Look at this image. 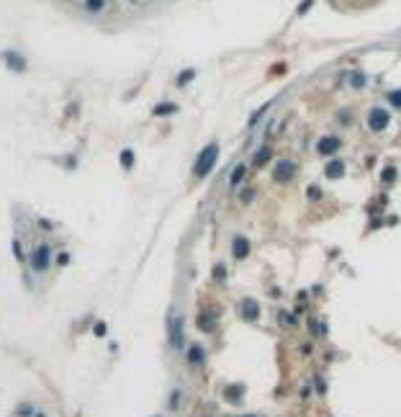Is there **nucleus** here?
<instances>
[{
  "instance_id": "nucleus-1",
  "label": "nucleus",
  "mask_w": 401,
  "mask_h": 417,
  "mask_svg": "<svg viewBox=\"0 0 401 417\" xmlns=\"http://www.w3.org/2000/svg\"><path fill=\"white\" fill-rule=\"evenodd\" d=\"M216 160H219V144L216 142H209L206 147L198 152L196 162H193V175L196 178H206L214 167H216Z\"/></svg>"
},
{
  "instance_id": "nucleus-2",
  "label": "nucleus",
  "mask_w": 401,
  "mask_h": 417,
  "mask_svg": "<svg viewBox=\"0 0 401 417\" xmlns=\"http://www.w3.org/2000/svg\"><path fill=\"white\" fill-rule=\"evenodd\" d=\"M49 260H52V247H49V245L33 247V253H31V268L36 270V273H44V270L49 268Z\"/></svg>"
},
{
  "instance_id": "nucleus-3",
  "label": "nucleus",
  "mask_w": 401,
  "mask_h": 417,
  "mask_svg": "<svg viewBox=\"0 0 401 417\" xmlns=\"http://www.w3.org/2000/svg\"><path fill=\"white\" fill-rule=\"evenodd\" d=\"M388 124H391V116H388V111L386 108H370L368 111V127H370V131H383Z\"/></svg>"
},
{
  "instance_id": "nucleus-4",
  "label": "nucleus",
  "mask_w": 401,
  "mask_h": 417,
  "mask_svg": "<svg viewBox=\"0 0 401 417\" xmlns=\"http://www.w3.org/2000/svg\"><path fill=\"white\" fill-rule=\"evenodd\" d=\"M260 314V304L255 299H242L239 301V317L247 320V322H255Z\"/></svg>"
},
{
  "instance_id": "nucleus-5",
  "label": "nucleus",
  "mask_w": 401,
  "mask_h": 417,
  "mask_svg": "<svg viewBox=\"0 0 401 417\" xmlns=\"http://www.w3.org/2000/svg\"><path fill=\"white\" fill-rule=\"evenodd\" d=\"M293 173H296V165H293L291 160H280V162L276 165V173H273V178H276L278 183H288V180L293 178Z\"/></svg>"
},
{
  "instance_id": "nucleus-6",
  "label": "nucleus",
  "mask_w": 401,
  "mask_h": 417,
  "mask_svg": "<svg viewBox=\"0 0 401 417\" xmlns=\"http://www.w3.org/2000/svg\"><path fill=\"white\" fill-rule=\"evenodd\" d=\"M170 345L175 351L183 348V317H173V322H170Z\"/></svg>"
},
{
  "instance_id": "nucleus-7",
  "label": "nucleus",
  "mask_w": 401,
  "mask_h": 417,
  "mask_svg": "<svg viewBox=\"0 0 401 417\" xmlns=\"http://www.w3.org/2000/svg\"><path fill=\"white\" fill-rule=\"evenodd\" d=\"M3 62L8 64V70H13V72H24L26 70V60L21 57V54H16V52H5Z\"/></svg>"
},
{
  "instance_id": "nucleus-8",
  "label": "nucleus",
  "mask_w": 401,
  "mask_h": 417,
  "mask_svg": "<svg viewBox=\"0 0 401 417\" xmlns=\"http://www.w3.org/2000/svg\"><path fill=\"white\" fill-rule=\"evenodd\" d=\"M339 139L337 137H322V139H319V144H316V150L319 152H322V155H335L337 150H339Z\"/></svg>"
},
{
  "instance_id": "nucleus-9",
  "label": "nucleus",
  "mask_w": 401,
  "mask_h": 417,
  "mask_svg": "<svg viewBox=\"0 0 401 417\" xmlns=\"http://www.w3.org/2000/svg\"><path fill=\"white\" fill-rule=\"evenodd\" d=\"M232 253L237 260H242V257L249 255V240L247 237H234V245H232Z\"/></svg>"
},
{
  "instance_id": "nucleus-10",
  "label": "nucleus",
  "mask_w": 401,
  "mask_h": 417,
  "mask_svg": "<svg viewBox=\"0 0 401 417\" xmlns=\"http://www.w3.org/2000/svg\"><path fill=\"white\" fill-rule=\"evenodd\" d=\"M203 360H206V351H203L201 345H193L190 351H188V363H190V366H201Z\"/></svg>"
},
{
  "instance_id": "nucleus-11",
  "label": "nucleus",
  "mask_w": 401,
  "mask_h": 417,
  "mask_svg": "<svg viewBox=\"0 0 401 417\" xmlns=\"http://www.w3.org/2000/svg\"><path fill=\"white\" fill-rule=\"evenodd\" d=\"M324 175L327 178H332V180H337V178H342V175H345V162H329L327 165V170H324Z\"/></svg>"
},
{
  "instance_id": "nucleus-12",
  "label": "nucleus",
  "mask_w": 401,
  "mask_h": 417,
  "mask_svg": "<svg viewBox=\"0 0 401 417\" xmlns=\"http://www.w3.org/2000/svg\"><path fill=\"white\" fill-rule=\"evenodd\" d=\"M152 114L154 116H170V114H178V103H157L154 108H152Z\"/></svg>"
},
{
  "instance_id": "nucleus-13",
  "label": "nucleus",
  "mask_w": 401,
  "mask_h": 417,
  "mask_svg": "<svg viewBox=\"0 0 401 417\" xmlns=\"http://www.w3.org/2000/svg\"><path fill=\"white\" fill-rule=\"evenodd\" d=\"M242 391H245L242 386H237V384H234V386H226V389H224V397H226V402L239 404V402H242Z\"/></svg>"
},
{
  "instance_id": "nucleus-14",
  "label": "nucleus",
  "mask_w": 401,
  "mask_h": 417,
  "mask_svg": "<svg viewBox=\"0 0 401 417\" xmlns=\"http://www.w3.org/2000/svg\"><path fill=\"white\" fill-rule=\"evenodd\" d=\"M270 155H273V150H270V147H262V150H257V152H255V160H252V165H255V167L265 165V162L270 160Z\"/></svg>"
},
{
  "instance_id": "nucleus-15",
  "label": "nucleus",
  "mask_w": 401,
  "mask_h": 417,
  "mask_svg": "<svg viewBox=\"0 0 401 417\" xmlns=\"http://www.w3.org/2000/svg\"><path fill=\"white\" fill-rule=\"evenodd\" d=\"M245 173H247V167H245V165H237L234 170H232V178H229V183H232V186H237L239 180L245 178Z\"/></svg>"
},
{
  "instance_id": "nucleus-16",
  "label": "nucleus",
  "mask_w": 401,
  "mask_h": 417,
  "mask_svg": "<svg viewBox=\"0 0 401 417\" xmlns=\"http://www.w3.org/2000/svg\"><path fill=\"white\" fill-rule=\"evenodd\" d=\"M121 165L126 167V170H131V165H134V152H131V150H123V152H121Z\"/></svg>"
},
{
  "instance_id": "nucleus-17",
  "label": "nucleus",
  "mask_w": 401,
  "mask_h": 417,
  "mask_svg": "<svg viewBox=\"0 0 401 417\" xmlns=\"http://www.w3.org/2000/svg\"><path fill=\"white\" fill-rule=\"evenodd\" d=\"M85 8L93 10V13H98V10L106 8V0H85Z\"/></svg>"
},
{
  "instance_id": "nucleus-18",
  "label": "nucleus",
  "mask_w": 401,
  "mask_h": 417,
  "mask_svg": "<svg viewBox=\"0 0 401 417\" xmlns=\"http://www.w3.org/2000/svg\"><path fill=\"white\" fill-rule=\"evenodd\" d=\"M193 77H196V70H185L183 75H178V85H188Z\"/></svg>"
},
{
  "instance_id": "nucleus-19",
  "label": "nucleus",
  "mask_w": 401,
  "mask_h": 417,
  "mask_svg": "<svg viewBox=\"0 0 401 417\" xmlns=\"http://www.w3.org/2000/svg\"><path fill=\"white\" fill-rule=\"evenodd\" d=\"M268 108H270V106H262L260 111H255V114H252V119H249V129H252V127H255V124H257V119H262V116L268 114Z\"/></svg>"
},
{
  "instance_id": "nucleus-20",
  "label": "nucleus",
  "mask_w": 401,
  "mask_h": 417,
  "mask_svg": "<svg viewBox=\"0 0 401 417\" xmlns=\"http://www.w3.org/2000/svg\"><path fill=\"white\" fill-rule=\"evenodd\" d=\"M388 100H391V106L401 108V90H394V93H388Z\"/></svg>"
},
{
  "instance_id": "nucleus-21",
  "label": "nucleus",
  "mask_w": 401,
  "mask_h": 417,
  "mask_svg": "<svg viewBox=\"0 0 401 417\" xmlns=\"http://www.w3.org/2000/svg\"><path fill=\"white\" fill-rule=\"evenodd\" d=\"M13 255L18 257V260H24V250H21V242H18V240H13Z\"/></svg>"
},
{
  "instance_id": "nucleus-22",
  "label": "nucleus",
  "mask_w": 401,
  "mask_h": 417,
  "mask_svg": "<svg viewBox=\"0 0 401 417\" xmlns=\"http://www.w3.org/2000/svg\"><path fill=\"white\" fill-rule=\"evenodd\" d=\"M93 332H95L98 337H103V335H106V322H98L95 327H93Z\"/></svg>"
},
{
  "instance_id": "nucleus-23",
  "label": "nucleus",
  "mask_w": 401,
  "mask_h": 417,
  "mask_svg": "<svg viewBox=\"0 0 401 417\" xmlns=\"http://www.w3.org/2000/svg\"><path fill=\"white\" fill-rule=\"evenodd\" d=\"M352 85H355V88H363V85H365V77H363V75H352Z\"/></svg>"
},
{
  "instance_id": "nucleus-24",
  "label": "nucleus",
  "mask_w": 401,
  "mask_h": 417,
  "mask_svg": "<svg viewBox=\"0 0 401 417\" xmlns=\"http://www.w3.org/2000/svg\"><path fill=\"white\" fill-rule=\"evenodd\" d=\"M311 3H314V0H304V3L299 5V16H304V13H306V10H308V8H311Z\"/></svg>"
},
{
  "instance_id": "nucleus-25",
  "label": "nucleus",
  "mask_w": 401,
  "mask_h": 417,
  "mask_svg": "<svg viewBox=\"0 0 401 417\" xmlns=\"http://www.w3.org/2000/svg\"><path fill=\"white\" fill-rule=\"evenodd\" d=\"M394 178H396V173H394V170H386V173H383V183H386V180H388V183H391Z\"/></svg>"
},
{
  "instance_id": "nucleus-26",
  "label": "nucleus",
  "mask_w": 401,
  "mask_h": 417,
  "mask_svg": "<svg viewBox=\"0 0 401 417\" xmlns=\"http://www.w3.org/2000/svg\"><path fill=\"white\" fill-rule=\"evenodd\" d=\"M226 276V268L224 265H216V278H224Z\"/></svg>"
},
{
  "instance_id": "nucleus-27",
  "label": "nucleus",
  "mask_w": 401,
  "mask_h": 417,
  "mask_svg": "<svg viewBox=\"0 0 401 417\" xmlns=\"http://www.w3.org/2000/svg\"><path fill=\"white\" fill-rule=\"evenodd\" d=\"M178 397H180V391H173V399H170V407H173V410L178 407Z\"/></svg>"
},
{
  "instance_id": "nucleus-28",
  "label": "nucleus",
  "mask_w": 401,
  "mask_h": 417,
  "mask_svg": "<svg viewBox=\"0 0 401 417\" xmlns=\"http://www.w3.org/2000/svg\"><path fill=\"white\" fill-rule=\"evenodd\" d=\"M242 417H257V415H242Z\"/></svg>"
},
{
  "instance_id": "nucleus-29",
  "label": "nucleus",
  "mask_w": 401,
  "mask_h": 417,
  "mask_svg": "<svg viewBox=\"0 0 401 417\" xmlns=\"http://www.w3.org/2000/svg\"><path fill=\"white\" fill-rule=\"evenodd\" d=\"M154 417H159V415H154Z\"/></svg>"
}]
</instances>
